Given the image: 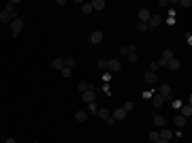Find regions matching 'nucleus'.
I'll use <instances>...</instances> for the list:
<instances>
[{
    "mask_svg": "<svg viewBox=\"0 0 192 143\" xmlns=\"http://www.w3.org/2000/svg\"><path fill=\"white\" fill-rule=\"evenodd\" d=\"M22 28H24V22L19 19V17H15L11 22V32H13V36H17L19 32H22Z\"/></svg>",
    "mask_w": 192,
    "mask_h": 143,
    "instance_id": "nucleus-1",
    "label": "nucleus"
},
{
    "mask_svg": "<svg viewBox=\"0 0 192 143\" xmlns=\"http://www.w3.org/2000/svg\"><path fill=\"white\" fill-rule=\"evenodd\" d=\"M158 94L162 96L164 100H171V85H169V84H162V85H160V90H158Z\"/></svg>",
    "mask_w": 192,
    "mask_h": 143,
    "instance_id": "nucleus-2",
    "label": "nucleus"
},
{
    "mask_svg": "<svg viewBox=\"0 0 192 143\" xmlns=\"http://www.w3.org/2000/svg\"><path fill=\"white\" fill-rule=\"evenodd\" d=\"M120 62H118V60H107V71L111 73V75H113V73H120Z\"/></svg>",
    "mask_w": 192,
    "mask_h": 143,
    "instance_id": "nucleus-3",
    "label": "nucleus"
},
{
    "mask_svg": "<svg viewBox=\"0 0 192 143\" xmlns=\"http://www.w3.org/2000/svg\"><path fill=\"white\" fill-rule=\"evenodd\" d=\"M160 24H162V17H160V15H149V19H147V28H158Z\"/></svg>",
    "mask_w": 192,
    "mask_h": 143,
    "instance_id": "nucleus-4",
    "label": "nucleus"
},
{
    "mask_svg": "<svg viewBox=\"0 0 192 143\" xmlns=\"http://www.w3.org/2000/svg\"><path fill=\"white\" fill-rule=\"evenodd\" d=\"M90 43H92V45H98V43H103V32H100V30H94V32L90 34Z\"/></svg>",
    "mask_w": 192,
    "mask_h": 143,
    "instance_id": "nucleus-5",
    "label": "nucleus"
},
{
    "mask_svg": "<svg viewBox=\"0 0 192 143\" xmlns=\"http://www.w3.org/2000/svg\"><path fill=\"white\" fill-rule=\"evenodd\" d=\"M15 17H17V15H11V13H7V11H0V24H11Z\"/></svg>",
    "mask_w": 192,
    "mask_h": 143,
    "instance_id": "nucleus-6",
    "label": "nucleus"
},
{
    "mask_svg": "<svg viewBox=\"0 0 192 143\" xmlns=\"http://www.w3.org/2000/svg\"><path fill=\"white\" fill-rule=\"evenodd\" d=\"M81 98H83V103H85V105L94 103V100H96V94H94V90H88V92H83V94H81Z\"/></svg>",
    "mask_w": 192,
    "mask_h": 143,
    "instance_id": "nucleus-7",
    "label": "nucleus"
},
{
    "mask_svg": "<svg viewBox=\"0 0 192 143\" xmlns=\"http://www.w3.org/2000/svg\"><path fill=\"white\" fill-rule=\"evenodd\" d=\"M149 9H139V24H147V19H149Z\"/></svg>",
    "mask_w": 192,
    "mask_h": 143,
    "instance_id": "nucleus-8",
    "label": "nucleus"
},
{
    "mask_svg": "<svg viewBox=\"0 0 192 143\" xmlns=\"http://www.w3.org/2000/svg\"><path fill=\"white\" fill-rule=\"evenodd\" d=\"M152 103H154V107H162V105H164V98L158 94V92H154V94H152Z\"/></svg>",
    "mask_w": 192,
    "mask_h": 143,
    "instance_id": "nucleus-9",
    "label": "nucleus"
},
{
    "mask_svg": "<svg viewBox=\"0 0 192 143\" xmlns=\"http://www.w3.org/2000/svg\"><path fill=\"white\" fill-rule=\"evenodd\" d=\"M111 118L115 120V122H122V120L126 118V111H124V109H115V111L111 113Z\"/></svg>",
    "mask_w": 192,
    "mask_h": 143,
    "instance_id": "nucleus-10",
    "label": "nucleus"
},
{
    "mask_svg": "<svg viewBox=\"0 0 192 143\" xmlns=\"http://www.w3.org/2000/svg\"><path fill=\"white\" fill-rule=\"evenodd\" d=\"M90 4H92V11H103V9L107 7V4H105V0H92Z\"/></svg>",
    "mask_w": 192,
    "mask_h": 143,
    "instance_id": "nucleus-11",
    "label": "nucleus"
},
{
    "mask_svg": "<svg viewBox=\"0 0 192 143\" xmlns=\"http://www.w3.org/2000/svg\"><path fill=\"white\" fill-rule=\"evenodd\" d=\"M167 66L171 69V71H177V69H181V62H179L177 58H171V60L167 62Z\"/></svg>",
    "mask_w": 192,
    "mask_h": 143,
    "instance_id": "nucleus-12",
    "label": "nucleus"
},
{
    "mask_svg": "<svg viewBox=\"0 0 192 143\" xmlns=\"http://www.w3.org/2000/svg\"><path fill=\"white\" fill-rule=\"evenodd\" d=\"M137 51V45H128V47H120V56H128V54H134Z\"/></svg>",
    "mask_w": 192,
    "mask_h": 143,
    "instance_id": "nucleus-13",
    "label": "nucleus"
},
{
    "mask_svg": "<svg viewBox=\"0 0 192 143\" xmlns=\"http://www.w3.org/2000/svg\"><path fill=\"white\" fill-rule=\"evenodd\" d=\"M51 69L62 71V69H64V60H62V58H53V60H51Z\"/></svg>",
    "mask_w": 192,
    "mask_h": 143,
    "instance_id": "nucleus-14",
    "label": "nucleus"
},
{
    "mask_svg": "<svg viewBox=\"0 0 192 143\" xmlns=\"http://www.w3.org/2000/svg\"><path fill=\"white\" fill-rule=\"evenodd\" d=\"M158 137H160V139H164V141H171V137H173V135H171L169 128H160V130H158Z\"/></svg>",
    "mask_w": 192,
    "mask_h": 143,
    "instance_id": "nucleus-15",
    "label": "nucleus"
},
{
    "mask_svg": "<svg viewBox=\"0 0 192 143\" xmlns=\"http://www.w3.org/2000/svg\"><path fill=\"white\" fill-rule=\"evenodd\" d=\"M179 115H184V118H190V115H192V107H190V103L181 107V113H179Z\"/></svg>",
    "mask_w": 192,
    "mask_h": 143,
    "instance_id": "nucleus-16",
    "label": "nucleus"
},
{
    "mask_svg": "<svg viewBox=\"0 0 192 143\" xmlns=\"http://www.w3.org/2000/svg\"><path fill=\"white\" fill-rule=\"evenodd\" d=\"M96 115H98L100 120H105V122H107V120L111 118V113H109L107 109H98V113H96Z\"/></svg>",
    "mask_w": 192,
    "mask_h": 143,
    "instance_id": "nucleus-17",
    "label": "nucleus"
},
{
    "mask_svg": "<svg viewBox=\"0 0 192 143\" xmlns=\"http://www.w3.org/2000/svg\"><path fill=\"white\" fill-rule=\"evenodd\" d=\"M145 81H147V84H156V73L147 71L145 73Z\"/></svg>",
    "mask_w": 192,
    "mask_h": 143,
    "instance_id": "nucleus-18",
    "label": "nucleus"
},
{
    "mask_svg": "<svg viewBox=\"0 0 192 143\" xmlns=\"http://www.w3.org/2000/svg\"><path fill=\"white\" fill-rule=\"evenodd\" d=\"M173 122H175V126H179V128H184V126H186V118H184V115H175V120H173Z\"/></svg>",
    "mask_w": 192,
    "mask_h": 143,
    "instance_id": "nucleus-19",
    "label": "nucleus"
},
{
    "mask_svg": "<svg viewBox=\"0 0 192 143\" xmlns=\"http://www.w3.org/2000/svg\"><path fill=\"white\" fill-rule=\"evenodd\" d=\"M15 7H17V2H13V0H11V2H7V9H4V11L11 13V15H15Z\"/></svg>",
    "mask_w": 192,
    "mask_h": 143,
    "instance_id": "nucleus-20",
    "label": "nucleus"
},
{
    "mask_svg": "<svg viewBox=\"0 0 192 143\" xmlns=\"http://www.w3.org/2000/svg\"><path fill=\"white\" fill-rule=\"evenodd\" d=\"M171 58H175V56H173V51H171V49H164V51H162V58H160V60H164V62H169Z\"/></svg>",
    "mask_w": 192,
    "mask_h": 143,
    "instance_id": "nucleus-21",
    "label": "nucleus"
},
{
    "mask_svg": "<svg viewBox=\"0 0 192 143\" xmlns=\"http://www.w3.org/2000/svg\"><path fill=\"white\" fill-rule=\"evenodd\" d=\"M75 120H77V122H85V120H88V113H85V111H77V113H75Z\"/></svg>",
    "mask_w": 192,
    "mask_h": 143,
    "instance_id": "nucleus-22",
    "label": "nucleus"
},
{
    "mask_svg": "<svg viewBox=\"0 0 192 143\" xmlns=\"http://www.w3.org/2000/svg\"><path fill=\"white\" fill-rule=\"evenodd\" d=\"M154 124H156V128H164V118H162V115H156V118H154Z\"/></svg>",
    "mask_w": 192,
    "mask_h": 143,
    "instance_id": "nucleus-23",
    "label": "nucleus"
},
{
    "mask_svg": "<svg viewBox=\"0 0 192 143\" xmlns=\"http://www.w3.org/2000/svg\"><path fill=\"white\" fill-rule=\"evenodd\" d=\"M75 64H77V58H66L64 60V66H66V69H73Z\"/></svg>",
    "mask_w": 192,
    "mask_h": 143,
    "instance_id": "nucleus-24",
    "label": "nucleus"
},
{
    "mask_svg": "<svg viewBox=\"0 0 192 143\" xmlns=\"http://www.w3.org/2000/svg\"><path fill=\"white\" fill-rule=\"evenodd\" d=\"M126 58H128V62H130V64H137V62H139V58H137V51H134V54H128Z\"/></svg>",
    "mask_w": 192,
    "mask_h": 143,
    "instance_id": "nucleus-25",
    "label": "nucleus"
},
{
    "mask_svg": "<svg viewBox=\"0 0 192 143\" xmlns=\"http://www.w3.org/2000/svg\"><path fill=\"white\" fill-rule=\"evenodd\" d=\"M122 109H124V111H126V115H128V113H130L132 109H134V105H132L130 100H128V103H124V107H122Z\"/></svg>",
    "mask_w": 192,
    "mask_h": 143,
    "instance_id": "nucleus-26",
    "label": "nucleus"
},
{
    "mask_svg": "<svg viewBox=\"0 0 192 143\" xmlns=\"http://www.w3.org/2000/svg\"><path fill=\"white\" fill-rule=\"evenodd\" d=\"M88 111H90V113H98V105H96V100L88 105Z\"/></svg>",
    "mask_w": 192,
    "mask_h": 143,
    "instance_id": "nucleus-27",
    "label": "nucleus"
},
{
    "mask_svg": "<svg viewBox=\"0 0 192 143\" xmlns=\"http://www.w3.org/2000/svg\"><path fill=\"white\" fill-rule=\"evenodd\" d=\"M79 90H81V92H88V90H94V85H90V84H79Z\"/></svg>",
    "mask_w": 192,
    "mask_h": 143,
    "instance_id": "nucleus-28",
    "label": "nucleus"
},
{
    "mask_svg": "<svg viewBox=\"0 0 192 143\" xmlns=\"http://www.w3.org/2000/svg\"><path fill=\"white\" fill-rule=\"evenodd\" d=\"M179 7H184V9H190L192 2H190V0H179Z\"/></svg>",
    "mask_w": 192,
    "mask_h": 143,
    "instance_id": "nucleus-29",
    "label": "nucleus"
},
{
    "mask_svg": "<svg viewBox=\"0 0 192 143\" xmlns=\"http://www.w3.org/2000/svg\"><path fill=\"white\" fill-rule=\"evenodd\" d=\"M149 139H152V141L156 143L158 139H160V137H158V130H152V132H149Z\"/></svg>",
    "mask_w": 192,
    "mask_h": 143,
    "instance_id": "nucleus-30",
    "label": "nucleus"
},
{
    "mask_svg": "<svg viewBox=\"0 0 192 143\" xmlns=\"http://www.w3.org/2000/svg\"><path fill=\"white\" fill-rule=\"evenodd\" d=\"M60 75H62V77H71V69H66V66H64V69L60 71Z\"/></svg>",
    "mask_w": 192,
    "mask_h": 143,
    "instance_id": "nucleus-31",
    "label": "nucleus"
},
{
    "mask_svg": "<svg viewBox=\"0 0 192 143\" xmlns=\"http://www.w3.org/2000/svg\"><path fill=\"white\" fill-rule=\"evenodd\" d=\"M83 13H85V15L92 13V4H90V2H85V4H83Z\"/></svg>",
    "mask_w": 192,
    "mask_h": 143,
    "instance_id": "nucleus-32",
    "label": "nucleus"
},
{
    "mask_svg": "<svg viewBox=\"0 0 192 143\" xmlns=\"http://www.w3.org/2000/svg\"><path fill=\"white\" fill-rule=\"evenodd\" d=\"M98 69L105 71V69H107V60H98Z\"/></svg>",
    "mask_w": 192,
    "mask_h": 143,
    "instance_id": "nucleus-33",
    "label": "nucleus"
},
{
    "mask_svg": "<svg viewBox=\"0 0 192 143\" xmlns=\"http://www.w3.org/2000/svg\"><path fill=\"white\" fill-rule=\"evenodd\" d=\"M139 30H141V32H147L149 28H147V24H139Z\"/></svg>",
    "mask_w": 192,
    "mask_h": 143,
    "instance_id": "nucleus-34",
    "label": "nucleus"
},
{
    "mask_svg": "<svg viewBox=\"0 0 192 143\" xmlns=\"http://www.w3.org/2000/svg\"><path fill=\"white\" fill-rule=\"evenodd\" d=\"M4 143H17V141H15V139H7Z\"/></svg>",
    "mask_w": 192,
    "mask_h": 143,
    "instance_id": "nucleus-35",
    "label": "nucleus"
},
{
    "mask_svg": "<svg viewBox=\"0 0 192 143\" xmlns=\"http://www.w3.org/2000/svg\"><path fill=\"white\" fill-rule=\"evenodd\" d=\"M156 143H171V141H164V139H158Z\"/></svg>",
    "mask_w": 192,
    "mask_h": 143,
    "instance_id": "nucleus-36",
    "label": "nucleus"
},
{
    "mask_svg": "<svg viewBox=\"0 0 192 143\" xmlns=\"http://www.w3.org/2000/svg\"><path fill=\"white\" fill-rule=\"evenodd\" d=\"M34 143H38V141H34Z\"/></svg>",
    "mask_w": 192,
    "mask_h": 143,
    "instance_id": "nucleus-37",
    "label": "nucleus"
}]
</instances>
